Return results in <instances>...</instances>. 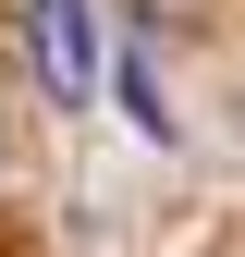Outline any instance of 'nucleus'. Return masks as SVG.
Here are the masks:
<instances>
[{"mask_svg":"<svg viewBox=\"0 0 245 257\" xmlns=\"http://www.w3.org/2000/svg\"><path fill=\"white\" fill-rule=\"evenodd\" d=\"M25 37H37V74H49L61 110L98 98V13L86 0H25Z\"/></svg>","mask_w":245,"mask_h":257,"instance_id":"f257e3e1","label":"nucleus"}]
</instances>
